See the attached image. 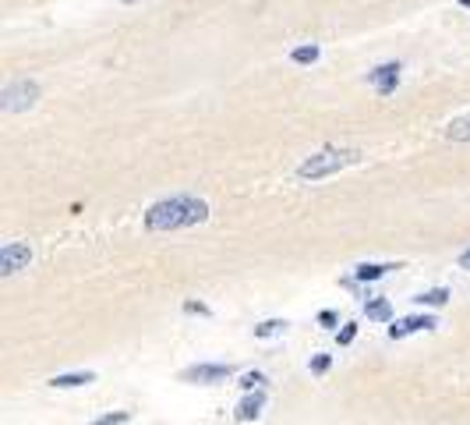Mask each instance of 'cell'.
<instances>
[{
	"mask_svg": "<svg viewBox=\"0 0 470 425\" xmlns=\"http://www.w3.org/2000/svg\"><path fill=\"white\" fill-rule=\"evenodd\" d=\"M184 312H188V316H212V309H209L205 302H194V298L184 302Z\"/></svg>",
	"mask_w": 470,
	"mask_h": 425,
	"instance_id": "20",
	"label": "cell"
},
{
	"mask_svg": "<svg viewBox=\"0 0 470 425\" xmlns=\"http://www.w3.org/2000/svg\"><path fill=\"white\" fill-rule=\"evenodd\" d=\"M209 220V203L194 199V195H170L160 199L145 210V230L152 234H170V230H184V227H198Z\"/></svg>",
	"mask_w": 470,
	"mask_h": 425,
	"instance_id": "1",
	"label": "cell"
},
{
	"mask_svg": "<svg viewBox=\"0 0 470 425\" xmlns=\"http://www.w3.org/2000/svg\"><path fill=\"white\" fill-rule=\"evenodd\" d=\"M318 57H322V50H318L315 43H304V46H293V50H290V61H293V64H315Z\"/></svg>",
	"mask_w": 470,
	"mask_h": 425,
	"instance_id": "13",
	"label": "cell"
},
{
	"mask_svg": "<svg viewBox=\"0 0 470 425\" xmlns=\"http://www.w3.org/2000/svg\"><path fill=\"white\" fill-rule=\"evenodd\" d=\"M435 326H439V319H435V316H407V319H396V322L389 326V340H403V337H410V333L435 329Z\"/></svg>",
	"mask_w": 470,
	"mask_h": 425,
	"instance_id": "7",
	"label": "cell"
},
{
	"mask_svg": "<svg viewBox=\"0 0 470 425\" xmlns=\"http://www.w3.org/2000/svg\"><path fill=\"white\" fill-rule=\"evenodd\" d=\"M234 376V365H223V362H198L188 365L181 372V383H198V386H212V383H226Z\"/></svg>",
	"mask_w": 470,
	"mask_h": 425,
	"instance_id": "4",
	"label": "cell"
},
{
	"mask_svg": "<svg viewBox=\"0 0 470 425\" xmlns=\"http://www.w3.org/2000/svg\"><path fill=\"white\" fill-rule=\"evenodd\" d=\"M357 160H361L357 149H322V153H311L308 160H301L297 178L301 181H322V178L340 174L343 167H354Z\"/></svg>",
	"mask_w": 470,
	"mask_h": 425,
	"instance_id": "2",
	"label": "cell"
},
{
	"mask_svg": "<svg viewBox=\"0 0 470 425\" xmlns=\"http://www.w3.org/2000/svg\"><path fill=\"white\" fill-rule=\"evenodd\" d=\"M124 422H131V411H110V415H99L89 425H124Z\"/></svg>",
	"mask_w": 470,
	"mask_h": 425,
	"instance_id": "17",
	"label": "cell"
},
{
	"mask_svg": "<svg viewBox=\"0 0 470 425\" xmlns=\"http://www.w3.org/2000/svg\"><path fill=\"white\" fill-rule=\"evenodd\" d=\"M354 337H357V322H343V329L336 333V344H340V347H350Z\"/></svg>",
	"mask_w": 470,
	"mask_h": 425,
	"instance_id": "18",
	"label": "cell"
},
{
	"mask_svg": "<svg viewBox=\"0 0 470 425\" xmlns=\"http://www.w3.org/2000/svg\"><path fill=\"white\" fill-rule=\"evenodd\" d=\"M262 408H266V390H251V394H244V401L237 404L234 419H237V422H255V419L262 415Z\"/></svg>",
	"mask_w": 470,
	"mask_h": 425,
	"instance_id": "8",
	"label": "cell"
},
{
	"mask_svg": "<svg viewBox=\"0 0 470 425\" xmlns=\"http://www.w3.org/2000/svg\"><path fill=\"white\" fill-rule=\"evenodd\" d=\"M28 262H32V248L25 241H7L0 248V273L4 277H11L18 270H28Z\"/></svg>",
	"mask_w": 470,
	"mask_h": 425,
	"instance_id": "5",
	"label": "cell"
},
{
	"mask_svg": "<svg viewBox=\"0 0 470 425\" xmlns=\"http://www.w3.org/2000/svg\"><path fill=\"white\" fill-rule=\"evenodd\" d=\"M400 71H403V64H400V61L378 64V68L368 71V86L375 89L378 96H392V93H396V86H400Z\"/></svg>",
	"mask_w": 470,
	"mask_h": 425,
	"instance_id": "6",
	"label": "cell"
},
{
	"mask_svg": "<svg viewBox=\"0 0 470 425\" xmlns=\"http://www.w3.org/2000/svg\"><path fill=\"white\" fill-rule=\"evenodd\" d=\"M39 82H32V78H18V82H11V86H4V93H0V110H7V113H21V110H32V106L39 103Z\"/></svg>",
	"mask_w": 470,
	"mask_h": 425,
	"instance_id": "3",
	"label": "cell"
},
{
	"mask_svg": "<svg viewBox=\"0 0 470 425\" xmlns=\"http://www.w3.org/2000/svg\"><path fill=\"white\" fill-rule=\"evenodd\" d=\"M89 383H95V372H61L50 379L53 390H75V386H89Z\"/></svg>",
	"mask_w": 470,
	"mask_h": 425,
	"instance_id": "10",
	"label": "cell"
},
{
	"mask_svg": "<svg viewBox=\"0 0 470 425\" xmlns=\"http://www.w3.org/2000/svg\"><path fill=\"white\" fill-rule=\"evenodd\" d=\"M392 270H400V262H361V266H354V280L357 284H375L382 277H389Z\"/></svg>",
	"mask_w": 470,
	"mask_h": 425,
	"instance_id": "9",
	"label": "cell"
},
{
	"mask_svg": "<svg viewBox=\"0 0 470 425\" xmlns=\"http://www.w3.org/2000/svg\"><path fill=\"white\" fill-rule=\"evenodd\" d=\"M329 369H333V354H315V358H311V372H315V376H325Z\"/></svg>",
	"mask_w": 470,
	"mask_h": 425,
	"instance_id": "19",
	"label": "cell"
},
{
	"mask_svg": "<svg viewBox=\"0 0 470 425\" xmlns=\"http://www.w3.org/2000/svg\"><path fill=\"white\" fill-rule=\"evenodd\" d=\"M365 316L375 322H392V305L385 298H372V302H365Z\"/></svg>",
	"mask_w": 470,
	"mask_h": 425,
	"instance_id": "12",
	"label": "cell"
},
{
	"mask_svg": "<svg viewBox=\"0 0 470 425\" xmlns=\"http://www.w3.org/2000/svg\"><path fill=\"white\" fill-rule=\"evenodd\" d=\"M414 302H417V305H428V309H442V305L449 302V291H446V287H432V291L417 295Z\"/></svg>",
	"mask_w": 470,
	"mask_h": 425,
	"instance_id": "14",
	"label": "cell"
},
{
	"mask_svg": "<svg viewBox=\"0 0 470 425\" xmlns=\"http://www.w3.org/2000/svg\"><path fill=\"white\" fill-rule=\"evenodd\" d=\"M460 270H470V248L464 252V255H460Z\"/></svg>",
	"mask_w": 470,
	"mask_h": 425,
	"instance_id": "22",
	"label": "cell"
},
{
	"mask_svg": "<svg viewBox=\"0 0 470 425\" xmlns=\"http://www.w3.org/2000/svg\"><path fill=\"white\" fill-rule=\"evenodd\" d=\"M336 322H340V316H336L333 309H322V312H318V326H325V329H333Z\"/></svg>",
	"mask_w": 470,
	"mask_h": 425,
	"instance_id": "21",
	"label": "cell"
},
{
	"mask_svg": "<svg viewBox=\"0 0 470 425\" xmlns=\"http://www.w3.org/2000/svg\"><path fill=\"white\" fill-rule=\"evenodd\" d=\"M446 138L449 142H470V113H464V117H456V121L446 124Z\"/></svg>",
	"mask_w": 470,
	"mask_h": 425,
	"instance_id": "11",
	"label": "cell"
},
{
	"mask_svg": "<svg viewBox=\"0 0 470 425\" xmlns=\"http://www.w3.org/2000/svg\"><path fill=\"white\" fill-rule=\"evenodd\" d=\"M266 386V372H244L241 376V390L251 394V390H262Z\"/></svg>",
	"mask_w": 470,
	"mask_h": 425,
	"instance_id": "16",
	"label": "cell"
},
{
	"mask_svg": "<svg viewBox=\"0 0 470 425\" xmlns=\"http://www.w3.org/2000/svg\"><path fill=\"white\" fill-rule=\"evenodd\" d=\"M283 329H286V319H266V322L255 326V337H258V340H266V337H280Z\"/></svg>",
	"mask_w": 470,
	"mask_h": 425,
	"instance_id": "15",
	"label": "cell"
},
{
	"mask_svg": "<svg viewBox=\"0 0 470 425\" xmlns=\"http://www.w3.org/2000/svg\"><path fill=\"white\" fill-rule=\"evenodd\" d=\"M124 4H135V0H124Z\"/></svg>",
	"mask_w": 470,
	"mask_h": 425,
	"instance_id": "24",
	"label": "cell"
},
{
	"mask_svg": "<svg viewBox=\"0 0 470 425\" xmlns=\"http://www.w3.org/2000/svg\"><path fill=\"white\" fill-rule=\"evenodd\" d=\"M460 7H470V0H460Z\"/></svg>",
	"mask_w": 470,
	"mask_h": 425,
	"instance_id": "23",
	"label": "cell"
}]
</instances>
